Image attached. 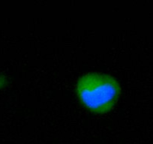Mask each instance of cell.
<instances>
[{"instance_id":"obj_1","label":"cell","mask_w":153,"mask_h":144,"mask_svg":"<svg viewBox=\"0 0 153 144\" xmlns=\"http://www.w3.org/2000/svg\"><path fill=\"white\" fill-rule=\"evenodd\" d=\"M121 90L118 80L104 72H86L76 83V93L80 101L96 114L111 111L120 98Z\"/></svg>"},{"instance_id":"obj_2","label":"cell","mask_w":153,"mask_h":144,"mask_svg":"<svg viewBox=\"0 0 153 144\" xmlns=\"http://www.w3.org/2000/svg\"><path fill=\"white\" fill-rule=\"evenodd\" d=\"M8 83V79L5 74L0 72V89L5 87Z\"/></svg>"}]
</instances>
